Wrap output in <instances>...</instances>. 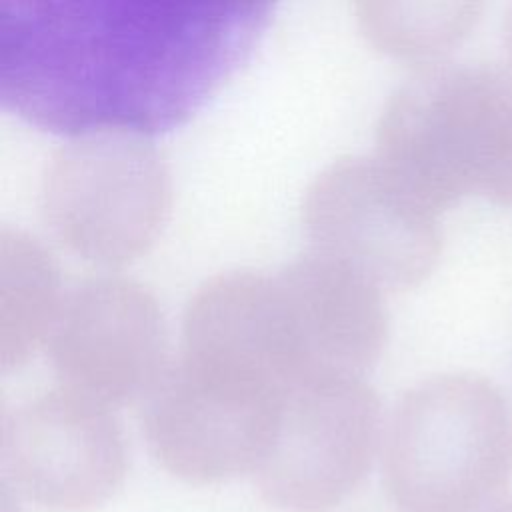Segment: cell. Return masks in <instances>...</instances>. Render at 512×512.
Instances as JSON below:
<instances>
[{"mask_svg": "<svg viewBox=\"0 0 512 512\" xmlns=\"http://www.w3.org/2000/svg\"><path fill=\"white\" fill-rule=\"evenodd\" d=\"M272 4L0 0V102L64 134L182 124L252 54Z\"/></svg>", "mask_w": 512, "mask_h": 512, "instance_id": "obj_1", "label": "cell"}, {"mask_svg": "<svg viewBox=\"0 0 512 512\" xmlns=\"http://www.w3.org/2000/svg\"><path fill=\"white\" fill-rule=\"evenodd\" d=\"M376 156L438 212L464 196L512 204V62H426L388 96Z\"/></svg>", "mask_w": 512, "mask_h": 512, "instance_id": "obj_2", "label": "cell"}, {"mask_svg": "<svg viewBox=\"0 0 512 512\" xmlns=\"http://www.w3.org/2000/svg\"><path fill=\"white\" fill-rule=\"evenodd\" d=\"M512 476V406L476 372H444L402 394L382 442L398 512H476Z\"/></svg>", "mask_w": 512, "mask_h": 512, "instance_id": "obj_3", "label": "cell"}, {"mask_svg": "<svg viewBox=\"0 0 512 512\" xmlns=\"http://www.w3.org/2000/svg\"><path fill=\"white\" fill-rule=\"evenodd\" d=\"M170 206V176L158 148L140 134L102 130L52 150L38 186V212L72 254L124 264L156 238Z\"/></svg>", "mask_w": 512, "mask_h": 512, "instance_id": "obj_4", "label": "cell"}, {"mask_svg": "<svg viewBox=\"0 0 512 512\" xmlns=\"http://www.w3.org/2000/svg\"><path fill=\"white\" fill-rule=\"evenodd\" d=\"M382 412L360 376H304L282 386L266 452L252 478L284 512H324L366 478L380 444Z\"/></svg>", "mask_w": 512, "mask_h": 512, "instance_id": "obj_5", "label": "cell"}, {"mask_svg": "<svg viewBox=\"0 0 512 512\" xmlns=\"http://www.w3.org/2000/svg\"><path fill=\"white\" fill-rule=\"evenodd\" d=\"M438 216L378 156L334 160L302 200V226L316 252L390 290L418 286L436 268Z\"/></svg>", "mask_w": 512, "mask_h": 512, "instance_id": "obj_6", "label": "cell"}, {"mask_svg": "<svg viewBox=\"0 0 512 512\" xmlns=\"http://www.w3.org/2000/svg\"><path fill=\"white\" fill-rule=\"evenodd\" d=\"M280 390L180 354L140 398L146 446L166 472L188 484L254 474L272 436Z\"/></svg>", "mask_w": 512, "mask_h": 512, "instance_id": "obj_7", "label": "cell"}, {"mask_svg": "<svg viewBox=\"0 0 512 512\" xmlns=\"http://www.w3.org/2000/svg\"><path fill=\"white\" fill-rule=\"evenodd\" d=\"M0 466L4 482L34 504L52 512H86L122 486L128 448L108 406L54 388L2 418Z\"/></svg>", "mask_w": 512, "mask_h": 512, "instance_id": "obj_8", "label": "cell"}, {"mask_svg": "<svg viewBox=\"0 0 512 512\" xmlns=\"http://www.w3.org/2000/svg\"><path fill=\"white\" fill-rule=\"evenodd\" d=\"M46 360L62 388L102 406L142 398L166 364L156 298L120 274L78 280L62 294Z\"/></svg>", "mask_w": 512, "mask_h": 512, "instance_id": "obj_9", "label": "cell"}, {"mask_svg": "<svg viewBox=\"0 0 512 512\" xmlns=\"http://www.w3.org/2000/svg\"><path fill=\"white\" fill-rule=\"evenodd\" d=\"M274 278L284 310L292 380L320 374L360 376L378 360L388 314L376 284L320 252L298 256Z\"/></svg>", "mask_w": 512, "mask_h": 512, "instance_id": "obj_10", "label": "cell"}, {"mask_svg": "<svg viewBox=\"0 0 512 512\" xmlns=\"http://www.w3.org/2000/svg\"><path fill=\"white\" fill-rule=\"evenodd\" d=\"M180 354L232 376L286 386L292 358L276 278L232 270L204 280L182 312Z\"/></svg>", "mask_w": 512, "mask_h": 512, "instance_id": "obj_11", "label": "cell"}, {"mask_svg": "<svg viewBox=\"0 0 512 512\" xmlns=\"http://www.w3.org/2000/svg\"><path fill=\"white\" fill-rule=\"evenodd\" d=\"M60 278L50 252L30 234L0 228V366H20L52 326Z\"/></svg>", "mask_w": 512, "mask_h": 512, "instance_id": "obj_12", "label": "cell"}, {"mask_svg": "<svg viewBox=\"0 0 512 512\" xmlns=\"http://www.w3.org/2000/svg\"><path fill=\"white\" fill-rule=\"evenodd\" d=\"M484 4L462 0H360L362 34L398 58H434L458 46L478 24Z\"/></svg>", "mask_w": 512, "mask_h": 512, "instance_id": "obj_13", "label": "cell"}, {"mask_svg": "<svg viewBox=\"0 0 512 512\" xmlns=\"http://www.w3.org/2000/svg\"><path fill=\"white\" fill-rule=\"evenodd\" d=\"M484 512H512V498H508V500H502V502H496L494 506L486 508Z\"/></svg>", "mask_w": 512, "mask_h": 512, "instance_id": "obj_14", "label": "cell"}]
</instances>
